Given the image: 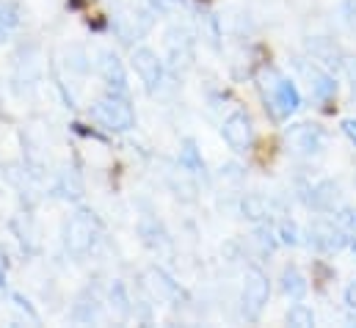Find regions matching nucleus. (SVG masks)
Segmentation results:
<instances>
[{
	"instance_id": "obj_1",
	"label": "nucleus",
	"mask_w": 356,
	"mask_h": 328,
	"mask_svg": "<svg viewBox=\"0 0 356 328\" xmlns=\"http://www.w3.org/2000/svg\"><path fill=\"white\" fill-rule=\"evenodd\" d=\"M91 119L108 133H127L136 127V110L122 91H108L91 105Z\"/></svg>"
},
{
	"instance_id": "obj_2",
	"label": "nucleus",
	"mask_w": 356,
	"mask_h": 328,
	"mask_svg": "<svg viewBox=\"0 0 356 328\" xmlns=\"http://www.w3.org/2000/svg\"><path fill=\"white\" fill-rule=\"evenodd\" d=\"M263 94H266V102H270L273 113L279 119H287L293 116L298 108H301V91L296 88V83L273 69H268L263 75Z\"/></svg>"
},
{
	"instance_id": "obj_3",
	"label": "nucleus",
	"mask_w": 356,
	"mask_h": 328,
	"mask_svg": "<svg viewBox=\"0 0 356 328\" xmlns=\"http://www.w3.org/2000/svg\"><path fill=\"white\" fill-rule=\"evenodd\" d=\"M97 235H99L97 215L91 210H78L64 227V248L72 256H86L97 243Z\"/></svg>"
},
{
	"instance_id": "obj_4",
	"label": "nucleus",
	"mask_w": 356,
	"mask_h": 328,
	"mask_svg": "<svg viewBox=\"0 0 356 328\" xmlns=\"http://www.w3.org/2000/svg\"><path fill=\"white\" fill-rule=\"evenodd\" d=\"M284 141H287L293 155H298V158H318V155H323V149L329 144V136L315 122H298V124L287 127Z\"/></svg>"
},
{
	"instance_id": "obj_5",
	"label": "nucleus",
	"mask_w": 356,
	"mask_h": 328,
	"mask_svg": "<svg viewBox=\"0 0 356 328\" xmlns=\"http://www.w3.org/2000/svg\"><path fill=\"white\" fill-rule=\"evenodd\" d=\"M270 298V281L260 268H249L243 273V290H241V315L246 320H260L263 309Z\"/></svg>"
},
{
	"instance_id": "obj_6",
	"label": "nucleus",
	"mask_w": 356,
	"mask_h": 328,
	"mask_svg": "<svg viewBox=\"0 0 356 328\" xmlns=\"http://www.w3.org/2000/svg\"><path fill=\"white\" fill-rule=\"evenodd\" d=\"M221 136H224V141H227V147L232 152H238V155L249 152L252 144H254V122H252V116L246 110H232L221 124Z\"/></svg>"
},
{
	"instance_id": "obj_7",
	"label": "nucleus",
	"mask_w": 356,
	"mask_h": 328,
	"mask_svg": "<svg viewBox=\"0 0 356 328\" xmlns=\"http://www.w3.org/2000/svg\"><path fill=\"white\" fill-rule=\"evenodd\" d=\"M113 28L124 42H133L136 36H144L152 28V17L147 8L136 6V3H122L113 11Z\"/></svg>"
},
{
	"instance_id": "obj_8",
	"label": "nucleus",
	"mask_w": 356,
	"mask_h": 328,
	"mask_svg": "<svg viewBox=\"0 0 356 328\" xmlns=\"http://www.w3.org/2000/svg\"><path fill=\"white\" fill-rule=\"evenodd\" d=\"M130 67L149 91L158 88L163 81V61L152 47H136L133 56H130Z\"/></svg>"
},
{
	"instance_id": "obj_9",
	"label": "nucleus",
	"mask_w": 356,
	"mask_h": 328,
	"mask_svg": "<svg viewBox=\"0 0 356 328\" xmlns=\"http://www.w3.org/2000/svg\"><path fill=\"white\" fill-rule=\"evenodd\" d=\"M309 243L318 248V251H326V254H337L348 246V235L343 227H337L334 221H315L309 227Z\"/></svg>"
},
{
	"instance_id": "obj_10",
	"label": "nucleus",
	"mask_w": 356,
	"mask_h": 328,
	"mask_svg": "<svg viewBox=\"0 0 356 328\" xmlns=\"http://www.w3.org/2000/svg\"><path fill=\"white\" fill-rule=\"evenodd\" d=\"M304 202L315 213H334V207L340 204V185L332 179H321L304 193Z\"/></svg>"
},
{
	"instance_id": "obj_11",
	"label": "nucleus",
	"mask_w": 356,
	"mask_h": 328,
	"mask_svg": "<svg viewBox=\"0 0 356 328\" xmlns=\"http://www.w3.org/2000/svg\"><path fill=\"white\" fill-rule=\"evenodd\" d=\"M97 69H99V78L108 83V88H111V91H122V94H127V75H124V64L119 61V56H116L113 50H102V53H99Z\"/></svg>"
},
{
	"instance_id": "obj_12",
	"label": "nucleus",
	"mask_w": 356,
	"mask_h": 328,
	"mask_svg": "<svg viewBox=\"0 0 356 328\" xmlns=\"http://www.w3.org/2000/svg\"><path fill=\"white\" fill-rule=\"evenodd\" d=\"M304 69V78H307V85H309V97L315 102H329L334 94H337V83L329 72H323L321 67H301Z\"/></svg>"
},
{
	"instance_id": "obj_13",
	"label": "nucleus",
	"mask_w": 356,
	"mask_h": 328,
	"mask_svg": "<svg viewBox=\"0 0 356 328\" xmlns=\"http://www.w3.org/2000/svg\"><path fill=\"white\" fill-rule=\"evenodd\" d=\"M279 287H282V293H284L290 301H301V298L307 295V290H309V284H307V276H304V273H301L296 265H287V268L282 270Z\"/></svg>"
},
{
	"instance_id": "obj_14",
	"label": "nucleus",
	"mask_w": 356,
	"mask_h": 328,
	"mask_svg": "<svg viewBox=\"0 0 356 328\" xmlns=\"http://www.w3.org/2000/svg\"><path fill=\"white\" fill-rule=\"evenodd\" d=\"M19 25V8L8 0H0V44L8 39V33Z\"/></svg>"
},
{
	"instance_id": "obj_15",
	"label": "nucleus",
	"mask_w": 356,
	"mask_h": 328,
	"mask_svg": "<svg viewBox=\"0 0 356 328\" xmlns=\"http://www.w3.org/2000/svg\"><path fill=\"white\" fill-rule=\"evenodd\" d=\"M179 165L185 168V171H204V161H202V155H199V149H196V144L188 138L185 144H182V149H179Z\"/></svg>"
},
{
	"instance_id": "obj_16",
	"label": "nucleus",
	"mask_w": 356,
	"mask_h": 328,
	"mask_svg": "<svg viewBox=\"0 0 356 328\" xmlns=\"http://www.w3.org/2000/svg\"><path fill=\"white\" fill-rule=\"evenodd\" d=\"M287 326H296V328L315 326V312H312L307 304H293V306L287 309Z\"/></svg>"
},
{
	"instance_id": "obj_17",
	"label": "nucleus",
	"mask_w": 356,
	"mask_h": 328,
	"mask_svg": "<svg viewBox=\"0 0 356 328\" xmlns=\"http://www.w3.org/2000/svg\"><path fill=\"white\" fill-rule=\"evenodd\" d=\"M243 215L252 218V221H263V218H268L266 199H260V196H249V199H243Z\"/></svg>"
},
{
	"instance_id": "obj_18",
	"label": "nucleus",
	"mask_w": 356,
	"mask_h": 328,
	"mask_svg": "<svg viewBox=\"0 0 356 328\" xmlns=\"http://www.w3.org/2000/svg\"><path fill=\"white\" fill-rule=\"evenodd\" d=\"M111 306H116L122 318L130 315V298H127V290L122 281H113V287H111Z\"/></svg>"
},
{
	"instance_id": "obj_19",
	"label": "nucleus",
	"mask_w": 356,
	"mask_h": 328,
	"mask_svg": "<svg viewBox=\"0 0 356 328\" xmlns=\"http://www.w3.org/2000/svg\"><path fill=\"white\" fill-rule=\"evenodd\" d=\"M279 240H282L284 246H298V227H296L293 221H284V224L279 227Z\"/></svg>"
},
{
	"instance_id": "obj_20",
	"label": "nucleus",
	"mask_w": 356,
	"mask_h": 328,
	"mask_svg": "<svg viewBox=\"0 0 356 328\" xmlns=\"http://www.w3.org/2000/svg\"><path fill=\"white\" fill-rule=\"evenodd\" d=\"M340 69L356 85V56H340Z\"/></svg>"
},
{
	"instance_id": "obj_21",
	"label": "nucleus",
	"mask_w": 356,
	"mask_h": 328,
	"mask_svg": "<svg viewBox=\"0 0 356 328\" xmlns=\"http://www.w3.org/2000/svg\"><path fill=\"white\" fill-rule=\"evenodd\" d=\"M8 251L0 246V287H6V276H8Z\"/></svg>"
},
{
	"instance_id": "obj_22",
	"label": "nucleus",
	"mask_w": 356,
	"mask_h": 328,
	"mask_svg": "<svg viewBox=\"0 0 356 328\" xmlns=\"http://www.w3.org/2000/svg\"><path fill=\"white\" fill-rule=\"evenodd\" d=\"M343 227H346V232L356 240V210H351V213L343 215Z\"/></svg>"
},
{
	"instance_id": "obj_23",
	"label": "nucleus",
	"mask_w": 356,
	"mask_h": 328,
	"mask_svg": "<svg viewBox=\"0 0 356 328\" xmlns=\"http://www.w3.org/2000/svg\"><path fill=\"white\" fill-rule=\"evenodd\" d=\"M343 298H346V304H348V309L356 312V281H351L348 287H346V293H343Z\"/></svg>"
},
{
	"instance_id": "obj_24",
	"label": "nucleus",
	"mask_w": 356,
	"mask_h": 328,
	"mask_svg": "<svg viewBox=\"0 0 356 328\" xmlns=\"http://www.w3.org/2000/svg\"><path fill=\"white\" fill-rule=\"evenodd\" d=\"M343 133L348 136V141L356 147V119H346V122H343Z\"/></svg>"
},
{
	"instance_id": "obj_25",
	"label": "nucleus",
	"mask_w": 356,
	"mask_h": 328,
	"mask_svg": "<svg viewBox=\"0 0 356 328\" xmlns=\"http://www.w3.org/2000/svg\"><path fill=\"white\" fill-rule=\"evenodd\" d=\"M161 8H166V11H177V8H182V0H155Z\"/></svg>"
}]
</instances>
